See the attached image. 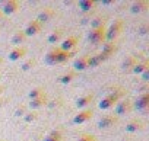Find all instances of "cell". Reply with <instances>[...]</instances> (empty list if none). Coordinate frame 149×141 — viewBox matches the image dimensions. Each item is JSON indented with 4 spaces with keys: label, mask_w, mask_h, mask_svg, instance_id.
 <instances>
[{
    "label": "cell",
    "mask_w": 149,
    "mask_h": 141,
    "mask_svg": "<svg viewBox=\"0 0 149 141\" xmlns=\"http://www.w3.org/2000/svg\"><path fill=\"white\" fill-rule=\"evenodd\" d=\"M123 95H124V92L123 90H120V89H117L116 92H113V93H110V95H107L105 98H102V100L100 102V108L101 109H104V111H107V109H111V108H114L116 105H117V102L118 100H121L123 99Z\"/></svg>",
    "instance_id": "6da1fadb"
},
{
    "label": "cell",
    "mask_w": 149,
    "mask_h": 141,
    "mask_svg": "<svg viewBox=\"0 0 149 141\" xmlns=\"http://www.w3.org/2000/svg\"><path fill=\"white\" fill-rule=\"evenodd\" d=\"M123 26H124V22H123L121 19L114 21V22L110 25V28L105 31V41H107V42H113V41L121 34Z\"/></svg>",
    "instance_id": "7a4b0ae2"
},
{
    "label": "cell",
    "mask_w": 149,
    "mask_h": 141,
    "mask_svg": "<svg viewBox=\"0 0 149 141\" xmlns=\"http://www.w3.org/2000/svg\"><path fill=\"white\" fill-rule=\"evenodd\" d=\"M105 26H100V28H91L89 34H88V39L92 44H104L105 42Z\"/></svg>",
    "instance_id": "3957f363"
},
{
    "label": "cell",
    "mask_w": 149,
    "mask_h": 141,
    "mask_svg": "<svg viewBox=\"0 0 149 141\" xmlns=\"http://www.w3.org/2000/svg\"><path fill=\"white\" fill-rule=\"evenodd\" d=\"M132 108H133L132 100H129V99H121V100H118V102H117V105L114 106L116 116H121V115L129 113V112L132 111Z\"/></svg>",
    "instance_id": "277c9868"
},
{
    "label": "cell",
    "mask_w": 149,
    "mask_h": 141,
    "mask_svg": "<svg viewBox=\"0 0 149 141\" xmlns=\"http://www.w3.org/2000/svg\"><path fill=\"white\" fill-rule=\"evenodd\" d=\"M134 108H136L137 111H142V112H145V111L149 109V92L140 93V95L136 98V100H134Z\"/></svg>",
    "instance_id": "5b68a950"
},
{
    "label": "cell",
    "mask_w": 149,
    "mask_h": 141,
    "mask_svg": "<svg viewBox=\"0 0 149 141\" xmlns=\"http://www.w3.org/2000/svg\"><path fill=\"white\" fill-rule=\"evenodd\" d=\"M41 29H42V23H40L37 19H32L31 22H28L26 28L24 29V34H25V36H34V35L40 34Z\"/></svg>",
    "instance_id": "8992f818"
},
{
    "label": "cell",
    "mask_w": 149,
    "mask_h": 141,
    "mask_svg": "<svg viewBox=\"0 0 149 141\" xmlns=\"http://www.w3.org/2000/svg\"><path fill=\"white\" fill-rule=\"evenodd\" d=\"M89 58L91 55H81L78 58H74L73 61V68H74V72H84V70H86L89 67Z\"/></svg>",
    "instance_id": "52a82bcc"
},
{
    "label": "cell",
    "mask_w": 149,
    "mask_h": 141,
    "mask_svg": "<svg viewBox=\"0 0 149 141\" xmlns=\"http://www.w3.org/2000/svg\"><path fill=\"white\" fill-rule=\"evenodd\" d=\"M117 122H118V116H116V115H105V116H102V118L100 119L98 128H100V129H107V128L114 127Z\"/></svg>",
    "instance_id": "ba28073f"
},
{
    "label": "cell",
    "mask_w": 149,
    "mask_h": 141,
    "mask_svg": "<svg viewBox=\"0 0 149 141\" xmlns=\"http://www.w3.org/2000/svg\"><path fill=\"white\" fill-rule=\"evenodd\" d=\"M19 8H21L19 2H16V0H8V2H5V5L2 8V12H3L5 16L6 15H13V13H16L19 10Z\"/></svg>",
    "instance_id": "9c48e42d"
},
{
    "label": "cell",
    "mask_w": 149,
    "mask_h": 141,
    "mask_svg": "<svg viewBox=\"0 0 149 141\" xmlns=\"http://www.w3.org/2000/svg\"><path fill=\"white\" fill-rule=\"evenodd\" d=\"M92 115H94L92 109H82L81 112H78L76 115H74L73 122H74V124H84V122L89 121V119L92 118Z\"/></svg>",
    "instance_id": "30bf717a"
},
{
    "label": "cell",
    "mask_w": 149,
    "mask_h": 141,
    "mask_svg": "<svg viewBox=\"0 0 149 141\" xmlns=\"http://www.w3.org/2000/svg\"><path fill=\"white\" fill-rule=\"evenodd\" d=\"M145 129V122L140 119H132L126 124V131L127 132H140Z\"/></svg>",
    "instance_id": "8fae6325"
},
{
    "label": "cell",
    "mask_w": 149,
    "mask_h": 141,
    "mask_svg": "<svg viewBox=\"0 0 149 141\" xmlns=\"http://www.w3.org/2000/svg\"><path fill=\"white\" fill-rule=\"evenodd\" d=\"M78 41H79L78 36L70 35V36H67V38L63 39V42H61V45H60V50H61V51H72V50H74Z\"/></svg>",
    "instance_id": "7c38bea8"
},
{
    "label": "cell",
    "mask_w": 149,
    "mask_h": 141,
    "mask_svg": "<svg viewBox=\"0 0 149 141\" xmlns=\"http://www.w3.org/2000/svg\"><path fill=\"white\" fill-rule=\"evenodd\" d=\"M26 52H28V50H26L25 47H15V48L9 52V60H10V61H18V60L24 58V57L26 55Z\"/></svg>",
    "instance_id": "4fadbf2b"
},
{
    "label": "cell",
    "mask_w": 149,
    "mask_h": 141,
    "mask_svg": "<svg viewBox=\"0 0 149 141\" xmlns=\"http://www.w3.org/2000/svg\"><path fill=\"white\" fill-rule=\"evenodd\" d=\"M148 8H149V2H146V0H137V2L132 3L130 10H132V13H142V12H146Z\"/></svg>",
    "instance_id": "5bb4252c"
},
{
    "label": "cell",
    "mask_w": 149,
    "mask_h": 141,
    "mask_svg": "<svg viewBox=\"0 0 149 141\" xmlns=\"http://www.w3.org/2000/svg\"><path fill=\"white\" fill-rule=\"evenodd\" d=\"M54 9L53 8H44L40 13H38V16H37V21L40 22V23H44V22H47V21H50L53 16H54Z\"/></svg>",
    "instance_id": "9a60e30c"
},
{
    "label": "cell",
    "mask_w": 149,
    "mask_h": 141,
    "mask_svg": "<svg viewBox=\"0 0 149 141\" xmlns=\"http://www.w3.org/2000/svg\"><path fill=\"white\" fill-rule=\"evenodd\" d=\"M92 102H94V95L86 93V95L81 96V98L76 100V106H78L79 109H86V108H88Z\"/></svg>",
    "instance_id": "2e32d148"
},
{
    "label": "cell",
    "mask_w": 149,
    "mask_h": 141,
    "mask_svg": "<svg viewBox=\"0 0 149 141\" xmlns=\"http://www.w3.org/2000/svg\"><path fill=\"white\" fill-rule=\"evenodd\" d=\"M137 61H139V60H137L134 55H129V57L124 58V61H123V64H121V68L124 70V72H132L133 67L137 64Z\"/></svg>",
    "instance_id": "e0dca14e"
},
{
    "label": "cell",
    "mask_w": 149,
    "mask_h": 141,
    "mask_svg": "<svg viewBox=\"0 0 149 141\" xmlns=\"http://www.w3.org/2000/svg\"><path fill=\"white\" fill-rule=\"evenodd\" d=\"M64 36V29L63 28H57L54 29L50 35H48V42L50 44H56V42H60Z\"/></svg>",
    "instance_id": "ac0fdd59"
},
{
    "label": "cell",
    "mask_w": 149,
    "mask_h": 141,
    "mask_svg": "<svg viewBox=\"0 0 149 141\" xmlns=\"http://www.w3.org/2000/svg\"><path fill=\"white\" fill-rule=\"evenodd\" d=\"M47 103H48L47 96H42V98H37V99L29 100V108H31L32 111H37V109H40V108H44Z\"/></svg>",
    "instance_id": "d6986e66"
},
{
    "label": "cell",
    "mask_w": 149,
    "mask_h": 141,
    "mask_svg": "<svg viewBox=\"0 0 149 141\" xmlns=\"http://www.w3.org/2000/svg\"><path fill=\"white\" fill-rule=\"evenodd\" d=\"M76 54V50H72V51H61L58 52V57H57V64H61V63H67L70 58L74 57Z\"/></svg>",
    "instance_id": "ffe728a7"
},
{
    "label": "cell",
    "mask_w": 149,
    "mask_h": 141,
    "mask_svg": "<svg viewBox=\"0 0 149 141\" xmlns=\"http://www.w3.org/2000/svg\"><path fill=\"white\" fill-rule=\"evenodd\" d=\"M58 52H60V48H53L47 52L45 55V63L50 64V65H54L57 64V57H58Z\"/></svg>",
    "instance_id": "44dd1931"
},
{
    "label": "cell",
    "mask_w": 149,
    "mask_h": 141,
    "mask_svg": "<svg viewBox=\"0 0 149 141\" xmlns=\"http://www.w3.org/2000/svg\"><path fill=\"white\" fill-rule=\"evenodd\" d=\"M76 77H78V73L74 72V70H70V72H67V73L61 74L58 80H60V83H63V85H69V83H72Z\"/></svg>",
    "instance_id": "7402d4cb"
},
{
    "label": "cell",
    "mask_w": 149,
    "mask_h": 141,
    "mask_svg": "<svg viewBox=\"0 0 149 141\" xmlns=\"http://www.w3.org/2000/svg\"><path fill=\"white\" fill-rule=\"evenodd\" d=\"M95 5H97L95 0H81V2L78 3V6L82 12H91L95 8Z\"/></svg>",
    "instance_id": "603a6c76"
},
{
    "label": "cell",
    "mask_w": 149,
    "mask_h": 141,
    "mask_svg": "<svg viewBox=\"0 0 149 141\" xmlns=\"http://www.w3.org/2000/svg\"><path fill=\"white\" fill-rule=\"evenodd\" d=\"M149 68V61L148 60H142V61H137V64L133 67V70H132V73H134V74H142L145 70H148Z\"/></svg>",
    "instance_id": "cb8c5ba5"
},
{
    "label": "cell",
    "mask_w": 149,
    "mask_h": 141,
    "mask_svg": "<svg viewBox=\"0 0 149 141\" xmlns=\"http://www.w3.org/2000/svg\"><path fill=\"white\" fill-rule=\"evenodd\" d=\"M117 51V45H116V42H104L102 44V50H101V52H104V54H107V55H113L114 52Z\"/></svg>",
    "instance_id": "d4e9b609"
},
{
    "label": "cell",
    "mask_w": 149,
    "mask_h": 141,
    "mask_svg": "<svg viewBox=\"0 0 149 141\" xmlns=\"http://www.w3.org/2000/svg\"><path fill=\"white\" fill-rule=\"evenodd\" d=\"M28 96H29L31 100H32V99H37V98H42V96H45V90H44V87L37 86V87H32V89L29 90Z\"/></svg>",
    "instance_id": "484cf974"
},
{
    "label": "cell",
    "mask_w": 149,
    "mask_h": 141,
    "mask_svg": "<svg viewBox=\"0 0 149 141\" xmlns=\"http://www.w3.org/2000/svg\"><path fill=\"white\" fill-rule=\"evenodd\" d=\"M25 39H26V36H25L24 31H18V32H15V35L12 36V44L16 45V47H21V44L25 42Z\"/></svg>",
    "instance_id": "4316f807"
},
{
    "label": "cell",
    "mask_w": 149,
    "mask_h": 141,
    "mask_svg": "<svg viewBox=\"0 0 149 141\" xmlns=\"http://www.w3.org/2000/svg\"><path fill=\"white\" fill-rule=\"evenodd\" d=\"M44 141H63V134L61 131H51L50 134L45 135Z\"/></svg>",
    "instance_id": "83f0119b"
},
{
    "label": "cell",
    "mask_w": 149,
    "mask_h": 141,
    "mask_svg": "<svg viewBox=\"0 0 149 141\" xmlns=\"http://www.w3.org/2000/svg\"><path fill=\"white\" fill-rule=\"evenodd\" d=\"M107 23V18L105 16H97L92 22H91V28H100V26H105Z\"/></svg>",
    "instance_id": "f1b7e54d"
},
{
    "label": "cell",
    "mask_w": 149,
    "mask_h": 141,
    "mask_svg": "<svg viewBox=\"0 0 149 141\" xmlns=\"http://www.w3.org/2000/svg\"><path fill=\"white\" fill-rule=\"evenodd\" d=\"M35 58H28L25 63H22V65H21V70L22 72H28V70H31L34 65H35Z\"/></svg>",
    "instance_id": "f546056e"
},
{
    "label": "cell",
    "mask_w": 149,
    "mask_h": 141,
    "mask_svg": "<svg viewBox=\"0 0 149 141\" xmlns=\"http://www.w3.org/2000/svg\"><path fill=\"white\" fill-rule=\"evenodd\" d=\"M38 118V113L35 112V111H31V112H26L25 115H24V119H25V122H32V121H35Z\"/></svg>",
    "instance_id": "4dcf8cb0"
},
{
    "label": "cell",
    "mask_w": 149,
    "mask_h": 141,
    "mask_svg": "<svg viewBox=\"0 0 149 141\" xmlns=\"http://www.w3.org/2000/svg\"><path fill=\"white\" fill-rule=\"evenodd\" d=\"M78 141H97V138L92 134H84V135H81L78 138Z\"/></svg>",
    "instance_id": "1f68e13d"
},
{
    "label": "cell",
    "mask_w": 149,
    "mask_h": 141,
    "mask_svg": "<svg viewBox=\"0 0 149 141\" xmlns=\"http://www.w3.org/2000/svg\"><path fill=\"white\" fill-rule=\"evenodd\" d=\"M26 113V109H25V106H21V108H18L16 109V112H15V115L16 116H24Z\"/></svg>",
    "instance_id": "d6a6232c"
},
{
    "label": "cell",
    "mask_w": 149,
    "mask_h": 141,
    "mask_svg": "<svg viewBox=\"0 0 149 141\" xmlns=\"http://www.w3.org/2000/svg\"><path fill=\"white\" fill-rule=\"evenodd\" d=\"M140 76H142V80H143V82L146 83V82L149 80V68H148V70H145V72H143V73H142Z\"/></svg>",
    "instance_id": "836d02e7"
},
{
    "label": "cell",
    "mask_w": 149,
    "mask_h": 141,
    "mask_svg": "<svg viewBox=\"0 0 149 141\" xmlns=\"http://www.w3.org/2000/svg\"><path fill=\"white\" fill-rule=\"evenodd\" d=\"M148 29H149V25H148V23H145V25H142V26H140V34H142V35H145V34H148Z\"/></svg>",
    "instance_id": "e575fe53"
},
{
    "label": "cell",
    "mask_w": 149,
    "mask_h": 141,
    "mask_svg": "<svg viewBox=\"0 0 149 141\" xmlns=\"http://www.w3.org/2000/svg\"><path fill=\"white\" fill-rule=\"evenodd\" d=\"M114 2L113 0H105V2H102V5H113Z\"/></svg>",
    "instance_id": "d590c367"
},
{
    "label": "cell",
    "mask_w": 149,
    "mask_h": 141,
    "mask_svg": "<svg viewBox=\"0 0 149 141\" xmlns=\"http://www.w3.org/2000/svg\"><path fill=\"white\" fill-rule=\"evenodd\" d=\"M5 102H6V100H5V99H2V98H0V108H2V106H3V105H5Z\"/></svg>",
    "instance_id": "8d00e7d4"
},
{
    "label": "cell",
    "mask_w": 149,
    "mask_h": 141,
    "mask_svg": "<svg viewBox=\"0 0 149 141\" xmlns=\"http://www.w3.org/2000/svg\"><path fill=\"white\" fill-rule=\"evenodd\" d=\"M3 16H5V15H3V12H2V9H0V19H3Z\"/></svg>",
    "instance_id": "74e56055"
},
{
    "label": "cell",
    "mask_w": 149,
    "mask_h": 141,
    "mask_svg": "<svg viewBox=\"0 0 149 141\" xmlns=\"http://www.w3.org/2000/svg\"><path fill=\"white\" fill-rule=\"evenodd\" d=\"M3 93V86H0V95Z\"/></svg>",
    "instance_id": "f35d334b"
},
{
    "label": "cell",
    "mask_w": 149,
    "mask_h": 141,
    "mask_svg": "<svg viewBox=\"0 0 149 141\" xmlns=\"http://www.w3.org/2000/svg\"><path fill=\"white\" fill-rule=\"evenodd\" d=\"M0 63H2V58H0Z\"/></svg>",
    "instance_id": "ab89813d"
},
{
    "label": "cell",
    "mask_w": 149,
    "mask_h": 141,
    "mask_svg": "<svg viewBox=\"0 0 149 141\" xmlns=\"http://www.w3.org/2000/svg\"><path fill=\"white\" fill-rule=\"evenodd\" d=\"M0 141H5V140H0Z\"/></svg>",
    "instance_id": "60d3db41"
}]
</instances>
